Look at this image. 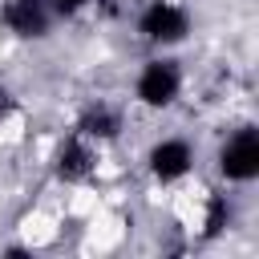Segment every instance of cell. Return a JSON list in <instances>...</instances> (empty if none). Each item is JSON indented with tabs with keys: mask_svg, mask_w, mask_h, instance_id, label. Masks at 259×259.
Returning a JSON list of instances; mask_svg holds the SVG:
<instances>
[{
	"mask_svg": "<svg viewBox=\"0 0 259 259\" xmlns=\"http://www.w3.org/2000/svg\"><path fill=\"white\" fill-rule=\"evenodd\" d=\"M186 89H190L186 65L174 53H150L146 61H138L130 77V105L146 113H170L174 105H182Z\"/></svg>",
	"mask_w": 259,
	"mask_h": 259,
	"instance_id": "obj_1",
	"label": "cell"
},
{
	"mask_svg": "<svg viewBox=\"0 0 259 259\" xmlns=\"http://www.w3.org/2000/svg\"><path fill=\"white\" fill-rule=\"evenodd\" d=\"M134 32L154 53H178L194 36V12L186 0H146L134 16Z\"/></svg>",
	"mask_w": 259,
	"mask_h": 259,
	"instance_id": "obj_2",
	"label": "cell"
},
{
	"mask_svg": "<svg viewBox=\"0 0 259 259\" xmlns=\"http://www.w3.org/2000/svg\"><path fill=\"white\" fill-rule=\"evenodd\" d=\"M214 178L231 190H243L259 178V130L255 121L231 125L214 146Z\"/></svg>",
	"mask_w": 259,
	"mask_h": 259,
	"instance_id": "obj_3",
	"label": "cell"
},
{
	"mask_svg": "<svg viewBox=\"0 0 259 259\" xmlns=\"http://www.w3.org/2000/svg\"><path fill=\"white\" fill-rule=\"evenodd\" d=\"M142 170H146V178L154 186L174 190V186H182V182L194 178V170H198V146L186 134H158V138H150V146L142 154Z\"/></svg>",
	"mask_w": 259,
	"mask_h": 259,
	"instance_id": "obj_4",
	"label": "cell"
},
{
	"mask_svg": "<svg viewBox=\"0 0 259 259\" xmlns=\"http://www.w3.org/2000/svg\"><path fill=\"white\" fill-rule=\"evenodd\" d=\"M101 146H93V142H85L81 134H65L61 142H57V150L49 154V174H53V182L57 186H65V190H85L89 182H97V174H101Z\"/></svg>",
	"mask_w": 259,
	"mask_h": 259,
	"instance_id": "obj_5",
	"label": "cell"
},
{
	"mask_svg": "<svg viewBox=\"0 0 259 259\" xmlns=\"http://www.w3.org/2000/svg\"><path fill=\"white\" fill-rule=\"evenodd\" d=\"M73 134H81L85 142L109 150L113 142H121L125 134V105L109 101V97H89L81 105V113L73 117Z\"/></svg>",
	"mask_w": 259,
	"mask_h": 259,
	"instance_id": "obj_6",
	"label": "cell"
},
{
	"mask_svg": "<svg viewBox=\"0 0 259 259\" xmlns=\"http://www.w3.org/2000/svg\"><path fill=\"white\" fill-rule=\"evenodd\" d=\"M57 24L49 0H0V28L16 40H40Z\"/></svg>",
	"mask_w": 259,
	"mask_h": 259,
	"instance_id": "obj_7",
	"label": "cell"
},
{
	"mask_svg": "<svg viewBox=\"0 0 259 259\" xmlns=\"http://www.w3.org/2000/svg\"><path fill=\"white\" fill-rule=\"evenodd\" d=\"M97 4H101V0H49V8H53L57 20H77V16L93 12Z\"/></svg>",
	"mask_w": 259,
	"mask_h": 259,
	"instance_id": "obj_8",
	"label": "cell"
},
{
	"mask_svg": "<svg viewBox=\"0 0 259 259\" xmlns=\"http://www.w3.org/2000/svg\"><path fill=\"white\" fill-rule=\"evenodd\" d=\"M20 125V105L12 97V89L0 81V130H16Z\"/></svg>",
	"mask_w": 259,
	"mask_h": 259,
	"instance_id": "obj_9",
	"label": "cell"
}]
</instances>
